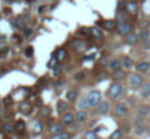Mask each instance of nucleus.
Returning <instances> with one entry per match:
<instances>
[{
	"instance_id": "obj_1",
	"label": "nucleus",
	"mask_w": 150,
	"mask_h": 139,
	"mask_svg": "<svg viewBox=\"0 0 150 139\" xmlns=\"http://www.w3.org/2000/svg\"><path fill=\"white\" fill-rule=\"evenodd\" d=\"M100 92L98 90H93V92H91L88 94V100H89V103H91V106H98L100 103Z\"/></svg>"
},
{
	"instance_id": "obj_2",
	"label": "nucleus",
	"mask_w": 150,
	"mask_h": 139,
	"mask_svg": "<svg viewBox=\"0 0 150 139\" xmlns=\"http://www.w3.org/2000/svg\"><path fill=\"white\" fill-rule=\"evenodd\" d=\"M131 31H133V25L131 23H128V22H120V26H118V32L121 34V35H130L131 34Z\"/></svg>"
},
{
	"instance_id": "obj_3",
	"label": "nucleus",
	"mask_w": 150,
	"mask_h": 139,
	"mask_svg": "<svg viewBox=\"0 0 150 139\" xmlns=\"http://www.w3.org/2000/svg\"><path fill=\"white\" fill-rule=\"evenodd\" d=\"M128 80H130V81H128L130 86L134 87V89H137V87H140V86L143 84V77H142L140 74H131Z\"/></svg>"
},
{
	"instance_id": "obj_4",
	"label": "nucleus",
	"mask_w": 150,
	"mask_h": 139,
	"mask_svg": "<svg viewBox=\"0 0 150 139\" xmlns=\"http://www.w3.org/2000/svg\"><path fill=\"white\" fill-rule=\"evenodd\" d=\"M108 93H109V96H111V97H114V98H115V97H118V96L122 93V86H121L120 83H114V84L109 87V92Z\"/></svg>"
},
{
	"instance_id": "obj_5",
	"label": "nucleus",
	"mask_w": 150,
	"mask_h": 139,
	"mask_svg": "<svg viewBox=\"0 0 150 139\" xmlns=\"http://www.w3.org/2000/svg\"><path fill=\"white\" fill-rule=\"evenodd\" d=\"M61 120H63L64 125H71L76 120V115H73V113H64L63 117H61Z\"/></svg>"
},
{
	"instance_id": "obj_6",
	"label": "nucleus",
	"mask_w": 150,
	"mask_h": 139,
	"mask_svg": "<svg viewBox=\"0 0 150 139\" xmlns=\"http://www.w3.org/2000/svg\"><path fill=\"white\" fill-rule=\"evenodd\" d=\"M115 115H118V116H125L127 115V107H125L124 103H120V104L115 106Z\"/></svg>"
},
{
	"instance_id": "obj_7",
	"label": "nucleus",
	"mask_w": 150,
	"mask_h": 139,
	"mask_svg": "<svg viewBox=\"0 0 150 139\" xmlns=\"http://www.w3.org/2000/svg\"><path fill=\"white\" fill-rule=\"evenodd\" d=\"M73 46H74L77 51H85V49H88V44H86L85 41H80V39H74V41H73Z\"/></svg>"
},
{
	"instance_id": "obj_8",
	"label": "nucleus",
	"mask_w": 150,
	"mask_h": 139,
	"mask_svg": "<svg viewBox=\"0 0 150 139\" xmlns=\"http://www.w3.org/2000/svg\"><path fill=\"white\" fill-rule=\"evenodd\" d=\"M122 67V61H120V59H112L111 62H109V68L115 73V71H120V68Z\"/></svg>"
},
{
	"instance_id": "obj_9",
	"label": "nucleus",
	"mask_w": 150,
	"mask_h": 139,
	"mask_svg": "<svg viewBox=\"0 0 150 139\" xmlns=\"http://www.w3.org/2000/svg\"><path fill=\"white\" fill-rule=\"evenodd\" d=\"M149 70H150L149 62L142 61V62H139V64H137V71H139V73H147Z\"/></svg>"
},
{
	"instance_id": "obj_10",
	"label": "nucleus",
	"mask_w": 150,
	"mask_h": 139,
	"mask_svg": "<svg viewBox=\"0 0 150 139\" xmlns=\"http://www.w3.org/2000/svg\"><path fill=\"white\" fill-rule=\"evenodd\" d=\"M137 9H139V4H137L136 1H128V3H127V7H125V12H128V13H136Z\"/></svg>"
},
{
	"instance_id": "obj_11",
	"label": "nucleus",
	"mask_w": 150,
	"mask_h": 139,
	"mask_svg": "<svg viewBox=\"0 0 150 139\" xmlns=\"http://www.w3.org/2000/svg\"><path fill=\"white\" fill-rule=\"evenodd\" d=\"M100 25H102L105 29H108V31H114L115 26H117L115 20H103V22H100Z\"/></svg>"
},
{
	"instance_id": "obj_12",
	"label": "nucleus",
	"mask_w": 150,
	"mask_h": 139,
	"mask_svg": "<svg viewBox=\"0 0 150 139\" xmlns=\"http://www.w3.org/2000/svg\"><path fill=\"white\" fill-rule=\"evenodd\" d=\"M98 113H108V110H109V104H108V101H100L99 104H98Z\"/></svg>"
},
{
	"instance_id": "obj_13",
	"label": "nucleus",
	"mask_w": 150,
	"mask_h": 139,
	"mask_svg": "<svg viewBox=\"0 0 150 139\" xmlns=\"http://www.w3.org/2000/svg\"><path fill=\"white\" fill-rule=\"evenodd\" d=\"M86 119H88L86 110H79V112L76 113V120H77V122H85Z\"/></svg>"
},
{
	"instance_id": "obj_14",
	"label": "nucleus",
	"mask_w": 150,
	"mask_h": 139,
	"mask_svg": "<svg viewBox=\"0 0 150 139\" xmlns=\"http://www.w3.org/2000/svg\"><path fill=\"white\" fill-rule=\"evenodd\" d=\"M140 96H142V97H149L150 96V83L143 84V87H142V90H140Z\"/></svg>"
},
{
	"instance_id": "obj_15",
	"label": "nucleus",
	"mask_w": 150,
	"mask_h": 139,
	"mask_svg": "<svg viewBox=\"0 0 150 139\" xmlns=\"http://www.w3.org/2000/svg\"><path fill=\"white\" fill-rule=\"evenodd\" d=\"M91 34H92V36H93V38H96L98 41H102V39H103L102 32H100L99 28H92V29H91Z\"/></svg>"
},
{
	"instance_id": "obj_16",
	"label": "nucleus",
	"mask_w": 150,
	"mask_h": 139,
	"mask_svg": "<svg viewBox=\"0 0 150 139\" xmlns=\"http://www.w3.org/2000/svg\"><path fill=\"white\" fill-rule=\"evenodd\" d=\"M69 109V104L66 103V101H63V100H60L58 103H57V110L60 112V113H66V110Z\"/></svg>"
},
{
	"instance_id": "obj_17",
	"label": "nucleus",
	"mask_w": 150,
	"mask_h": 139,
	"mask_svg": "<svg viewBox=\"0 0 150 139\" xmlns=\"http://www.w3.org/2000/svg\"><path fill=\"white\" fill-rule=\"evenodd\" d=\"M137 41H139V36L137 35H134V34H130V35H127L125 36V42L127 44H137Z\"/></svg>"
},
{
	"instance_id": "obj_18",
	"label": "nucleus",
	"mask_w": 150,
	"mask_h": 139,
	"mask_svg": "<svg viewBox=\"0 0 150 139\" xmlns=\"http://www.w3.org/2000/svg\"><path fill=\"white\" fill-rule=\"evenodd\" d=\"M55 58H57V61H63L64 58H66V55H67V52H66V49L64 48H61V49H58L55 54Z\"/></svg>"
},
{
	"instance_id": "obj_19",
	"label": "nucleus",
	"mask_w": 150,
	"mask_h": 139,
	"mask_svg": "<svg viewBox=\"0 0 150 139\" xmlns=\"http://www.w3.org/2000/svg\"><path fill=\"white\" fill-rule=\"evenodd\" d=\"M79 107H80V110H86V109H89V107H91V103H89L88 97H85V98H82V100H80Z\"/></svg>"
},
{
	"instance_id": "obj_20",
	"label": "nucleus",
	"mask_w": 150,
	"mask_h": 139,
	"mask_svg": "<svg viewBox=\"0 0 150 139\" xmlns=\"http://www.w3.org/2000/svg\"><path fill=\"white\" fill-rule=\"evenodd\" d=\"M23 129H25V122H23V120H18V122H16V126H15V131H16L18 133H22Z\"/></svg>"
},
{
	"instance_id": "obj_21",
	"label": "nucleus",
	"mask_w": 150,
	"mask_h": 139,
	"mask_svg": "<svg viewBox=\"0 0 150 139\" xmlns=\"http://www.w3.org/2000/svg\"><path fill=\"white\" fill-rule=\"evenodd\" d=\"M139 113H140L142 116H150V107L149 106H142V107H139Z\"/></svg>"
},
{
	"instance_id": "obj_22",
	"label": "nucleus",
	"mask_w": 150,
	"mask_h": 139,
	"mask_svg": "<svg viewBox=\"0 0 150 139\" xmlns=\"http://www.w3.org/2000/svg\"><path fill=\"white\" fill-rule=\"evenodd\" d=\"M50 132L52 133V135L61 133V132H63V126H61V125H54L52 128H50Z\"/></svg>"
},
{
	"instance_id": "obj_23",
	"label": "nucleus",
	"mask_w": 150,
	"mask_h": 139,
	"mask_svg": "<svg viewBox=\"0 0 150 139\" xmlns=\"http://www.w3.org/2000/svg\"><path fill=\"white\" fill-rule=\"evenodd\" d=\"M122 67H125V68H131V67H133V59L128 58V57H124V58H122Z\"/></svg>"
},
{
	"instance_id": "obj_24",
	"label": "nucleus",
	"mask_w": 150,
	"mask_h": 139,
	"mask_svg": "<svg viewBox=\"0 0 150 139\" xmlns=\"http://www.w3.org/2000/svg\"><path fill=\"white\" fill-rule=\"evenodd\" d=\"M19 109H21V112H22V113H29L32 107H31V104H29V103H22Z\"/></svg>"
},
{
	"instance_id": "obj_25",
	"label": "nucleus",
	"mask_w": 150,
	"mask_h": 139,
	"mask_svg": "<svg viewBox=\"0 0 150 139\" xmlns=\"http://www.w3.org/2000/svg\"><path fill=\"white\" fill-rule=\"evenodd\" d=\"M76 97H77V92H76V90H70V92H67V100H69V101L76 100Z\"/></svg>"
},
{
	"instance_id": "obj_26",
	"label": "nucleus",
	"mask_w": 150,
	"mask_h": 139,
	"mask_svg": "<svg viewBox=\"0 0 150 139\" xmlns=\"http://www.w3.org/2000/svg\"><path fill=\"white\" fill-rule=\"evenodd\" d=\"M69 138H70V135L66 133V132H61V133H57V135L51 136V139H69Z\"/></svg>"
},
{
	"instance_id": "obj_27",
	"label": "nucleus",
	"mask_w": 150,
	"mask_h": 139,
	"mask_svg": "<svg viewBox=\"0 0 150 139\" xmlns=\"http://www.w3.org/2000/svg\"><path fill=\"white\" fill-rule=\"evenodd\" d=\"M42 132V123L41 122H35L34 123V133H41Z\"/></svg>"
},
{
	"instance_id": "obj_28",
	"label": "nucleus",
	"mask_w": 150,
	"mask_h": 139,
	"mask_svg": "<svg viewBox=\"0 0 150 139\" xmlns=\"http://www.w3.org/2000/svg\"><path fill=\"white\" fill-rule=\"evenodd\" d=\"M13 131H15V128H13V125H10V123H7V125L3 126V132H4V133H12Z\"/></svg>"
},
{
	"instance_id": "obj_29",
	"label": "nucleus",
	"mask_w": 150,
	"mask_h": 139,
	"mask_svg": "<svg viewBox=\"0 0 150 139\" xmlns=\"http://www.w3.org/2000/svg\"><path fill=\"white\" fill-rule=\"evenodd\" d=\"M139 38H140L142 41H147V39H149V31H146V29H144V31H142Z\"/></svg>"
},
{
	"instance_id": "obj_30",
	"label": "nucleus",
	"mask_w": 150,
	"mask_h": 139,
	"mask_svg": "<svg viewBox=\"0 0 150 139\" xmlns=\"http://www.w3.org/2000/svg\"><path fill=\"white\" fill-rule=\"evenodd\" d=\"M143 10H144L146 15H150V0H146L143 3Z\"/></svg>"
},
{
	"instance_id": "obj_31",
	"label": "nucleus",
	"mask_w": 150,
	"mask_h": 139,
	"mask_svg": "<svg viewBox=\"0 0 150 139\" xmlns=\"http://www.w3.org/2000/svg\"><path fill=\"white\" fill-rule=\"evenodd\" d=\"M55 64H57V58L55 55H52V58L48 61V68H55Z\"/></svg>"
},
{
	"instance_id": "obj_32",
	"label": "nucleus",
	"mask_w": 150,
	"mask_h": 139,
	"mask_svg": "<svg viewBox=\"0 0 150 139\" xmlns=\"http://www.w3.org/2000/svg\"><path fill=\"white\" fill-rule=\"evenodd\" d=\"M85 139H98L96 132H88V133H85Z\"/></svg>"
},
{
	"instance_id": "obj_33",
	"label": "nucleus",
	"mask_w": 150,
	"mask_h": 139,
	"mask_svg": "<svg viewBox=\"0 0 150 139\" xmlns=\"http://www.w3.org/2000/svg\"><path fill=\"white\" fill-rule=\"evenodd\" d=\"M22 20H23L22 17H18L16 20H13V26H15V28H22V26H23V25H22Z\"/></svg>"
},
{
	"instance_id": "obj_34",
	"label": "nucleus",
	"mask_w": 150,
	"mask_h": 139,
	"mask_svg": "<svg viewBox=\"0 0 150 139\" xmlns=\"http://www.w3.org/2000/svg\"><path fill=\"white\" fill-rule=\"evenodd\" d=\"M121 138V131L118 129V131H115V132H112V135L109 136V139H120Z\"/></svg>"
},
{
	"instance_id": "obj_35",
	"label": "nucleus",
	"mask_w": 150,
	"mask_h": 139,
	"mask_svg": "<svg viewBox=\"0 0 150 139\" xmlns=\"http://www.w3.org/2000/svg\"><path fill=\"white\" fill-rule=\"evenodd\" d=\"M124 75H125V74H124V71H121V70L114 73V77H115L117 80H118V78H120V80H121V78H124Z\"/></svg>"
},
{
	"instance_id": "obj_36",
	"label": "nucleus",
	"mask_w": 150,
	"mask_h": 139,
	"mask_svg": "<svg viewBox=\"0 0 150 139\" xmlns=\"http://www.w3.org/2000/svg\"><path fill=\"white\" fill-rule=\"evenodd\" d=\"M32 52H34V51H32V48L29 46V48H28V49L25 51V55H28V57H31V55H32Z\"/></svg>"
},
{
	"instance_id": "obj_37",
	"label": "nucleus",
	"mask_w": 150,
	"mask_h": 139,
	"mask_svg": "<svg viewBox=\"0 0 150 139\" xmlns=\"http://www.w3.org/2000/svg\"><path fill=\"white\" fill-rule=\"evenodd\" d=\"M93 58H95V55L92 54V55H86V57H85L83 59H86V61H91V59H93Z\"/></svg>"
},
{
	"instance_id": "obj_38",
	"label": "nucleus",
	"mask_w": 150,
	"mask_h": 139,
	"mask_svg": "<svg viewBox=\"0 0 150 139\" xmlns=\"http://www.w3.org/2000/svg\"><path fill=\"white\" fill-rule=\"evenodd\" d=\"M60 73H61V70H60V67H55V68H54V74H55V75H58Z\"/></svg>"
},
{
	"instance_id": "obj_39",
	"label": "nucleus",
	"mask_w": 150,
	"mask_h": 139,
	"mask_svg": "<svg viewBox=\"0 0 150 139\" xmlns=\"http://www.w3.org/2000/svg\"><path fill=\"white\" fill-rule=\"evenodd\" d=\"M76 78H77V80H82V78H85V74H77Z\"/></svg>"
},
{
	"instance_id": "obj_40",
	"label": "nucleus",
	"mask_w": 150,
	"mask_h": 139,
	"mask_svg": "<svg viewBox=\"0 0 150 139\" xmlns=\"http://www.w3.org/2000/svg\"><path fill=\"white\" fill-rule=\"evenodd\" d=\"M42 113H44V115H48V113H50V109H47V107H45V109L42 110Z\"/></svg>"
},
{
	"instance_id": "obj_41",
	"label": "nucleus",
	"mask_w": 150,
	"mask_h": 139,
	"mask_svg": "<svg viewBox=\"0 0 150 139\" xmlns=\"http://www.w3.org/2000/svg\"><path fill=\"white\" fill-rule=\"evenodd\" d=\"M45 86V80H41V84H40V87H44Z\"/></svg>"
},
{
	"instance_id": "obj_42",
	"label": "nucleus",
	"mask_w": 150,
	"mask_h": 139,
	"mask_svg": "<svg viewBox=\"0 0 150 139\" xmlns=\"http://www.w3.org/2000/svg\"><path fill=\"white\" fill-rule=\"evenodd\" d=\"M60 86H63V81H61V83H60V81L55 83V87H60Z\"/></svg>"
},
{
	"instance_id": "obj_43",
	"label": "nucleus",
	"mask_w": 150,
	"mask_h": 139,
	"mask_svg": "<svg viewBox=\"0 0 150 139\" xmlns=\"http://www.w3.org/2000/svg\"><path fill=\"white\" fill-rule=\"evenodd\" d=\"M29 34H31V29H28V31H25V35H26V36H29Z\"/></svg>"
},
{
	"instance_id": "obj_44",
	"label": "nucleus",
	"mask_w": 150,
	"mask_h": 139,
	"mask_svg": "<svg viewBox=\"0 0 150 139\" xmlns=\"http://www.w3.org/2000/svg\"><path fill=\"white\" fill-rule=\"evenodd\" d=\"M149 120H150V116H149Z\"/></svg>"
}]
</instances>
